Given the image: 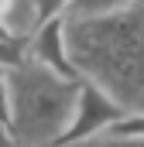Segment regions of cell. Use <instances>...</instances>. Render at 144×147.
<instances>
[{
  "label": "cell",
  "mask_w": 144,
  "mask_h": 147,
  "mask_svg": "<svg viewBox=\"0 0 144 147\" xmlns=\"http://www.w3.org/2000/svg\"><path fill=\"white\" fill-rule=\"evenodd\" d=\"M72 3H75V0H41V24H45V21H58V17H65Z\"/></svg>",
  "instance_id": "cell-8"
},
{
  "label": "cell",
  "mask_w": 144,
  "mask_h": 147,
  "mask_svg": "<svg viewBox=\"0 0 144 147\" xmlns=\"http://www.w3.org/2000/svg\"><path fill=\"white\" fill-rule=\"evenodd\" d=\"M10 116L7 134L17 147H58L72 127L82 79L58 75L31 58L7 69Z\"/></svg>",
  "instance_id": "cell-2"
},
{
  "label": "cell",
  "mask_w": 144,
  "mask_h": 147,
  "mask_svg": "<svg viewBox=\"0 0 144 147\" xmlns=\"http://www.w3.org/2000/svg\"><path fill=\"white\" fill-rule=\"evenodd\" d=\"M24 58H31L38 65L52 69L58 75H75L69 65V51H65V31H62V17L58 21H45L35 34L24 41Z\"/></svg>",
  "instance_id": "cell-4"
},
{
  "label": "cell",
  "mask_w": 144,
  "mask_h": 147,
  "mask_svg": "<svg viewBox=\"0 0 144 147\" xmlns=\"http://www.w3.org/2000/svg\"><path fill=\"white\" fill-rule=\"evenodd\" d=\"M75 79L100 89L124 116L144 113V3L100 17H62Z\"/></svg>",
  "instance_id": "cell-1"
},
{
  "label": "cell",
  "mask_w": 144,
  "mask_h": 147,
  "mask_svg": "<svg viewBox=\"0 0 144 147\" xmlns=\"http://www.w3.org/2000/svg\"><path fill=\"white\" fill-rule=\"evenodd\" d=\"M107 134H117V137H144V113H137V116H124L113 130H107Z\"/></svg>",
  "instance_id": "cell-7"
},
{
  "label": "cell",
  "mask_w": 144,
  "mask_h": 147,
  "mask_svg": "<svg viewBox=\"0 0 144 147\" xmlns=\"http://www.w3.org/2000/svg\"><path fill=\"white\" fill-rule=\"evenodd\" d=\"M62 147H144V137H117V134H100L82 144H62Z\"/></svg>",
  "instance_id": "cell-6"
},
{
  "label": "cell",
  "mask_w": 144,
  "mask_h": 147,
  "mask_svg": "<svg viewBox=\"0 0 144 147\" xmlns=\"http://www.w3.org/2000/svg\"><path fill=\"white\" fill-rule=\"evenodd\" d=\"M0 147H17L10 140V134H7V127H0Z\"/></svg>",
  "instance_id": "cell-11"
},
{
  "label": "cell",
  "mask_w": 144,
  "mask_h": 147,
  "mask_svg": "<svg viewBox=\"0 0 144 147\" xmlns=\"http://www.w3.org/2000/svg\"><path fill=\"white\" fill-rule=\"evenodd\" d=\"M10 116V92H7V69H0V127H7Z\"/></svg>",
  "instance_id": "cell-10"
},
{
  "label": "cell",
  "mask_w": 144,
  "mask_h": 147,
  "mask_svg": "<svg viewBox=\"0 0 144 147\" xmlns=\"http://www.w3.org/2000/svg\"><path fill=\"white\" fill-rule=\"evenodd\" d=\"M120 120H124L120 106H113L100 89H93V86L82 82L79 103H75V113H72V127H69V134H65L62 144H82V140H93V137L113 130ZM62 144H58V147H62Z\"/></svg>",
  "instance_id": "cell-3"
},
{
  "label": "cell",
  "mask_w": 144,
  "mask_h": 147,
  "mask_svg": "<svg viewBox=\"0 0 144 147\" xmlns=\"http://www.w3.org/2000/svg\"><path fill=\"white\" fill-rule=\"evenodd\" d=\"M144 0H75L69 7L72 17H100V14H117V10H130Z\"/></svg>",
  "instance_id": "cell-5"
},
{
  "label": "cell",
  "mask_w": 144,
  "mask_h": 147,
  "mask_svg": "<svg viewBox=\"0 0 144 147\" xmlns=\"http://www.w3.org/2000/svg\"><path fill=\"white\" fill-rule=\"evenodd\" d=\"M24 58V48L14 45V41H0V69H10Z\"/></svg>",
  "instance_id": "cell-9"
}]
</instances>
